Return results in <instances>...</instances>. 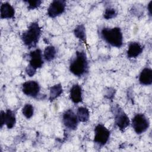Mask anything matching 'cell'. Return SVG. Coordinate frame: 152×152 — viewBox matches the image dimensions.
I'll return each mask as SVG.
<instances>
[{
	"label": "cell",
	"instance_id": "1",
	"mask_svg": "<svg viewBox=\"0 0 152 152\" xmlns=\"http://www.w3.org/2000/svg\"><path fill=\"white\" fill-rule=\"evenodd\" d=\"M69 69L75 76L81 77L88 71V61L86 53L83 50L76 51L74 57L71 59Z\"/></svg>",
	"mask_w": 152,
	"mask_h": 152
},
{
	"label": "cell",
	"instance_id": "6",
	"mask_svg": "<svg viewBox=\"0 0 152 152\" xmlns=\"http://www.w3.org/2000/svg\"><path fill=\"white\" fill-rule=\"evenodd\" d=\"M131 124L132 128L137 134L145 132L150 126L148 118L143 113H137L132 119Z\"/></svg>",
	"mask_w": 152,
	"mask_h": 152
},
{
	"label": "cell",
	"instance_id": "7",
	"mask_svg": "<svg viewBox=\"0 0 152 152\" xmlns=\"http://www.w3.org/2000/svg\"><path fill=\"white\" fill-rule=\"evenodd\" d=\"M110 131L103 124H99L94 128V142L99 147L104 145L109 140Z\"/></svg>",
	"mask_w": 152,
	"mask_h": 152
},
{
	"label": "cell",
	"instance_id": "9",
	"mask_svg": "<svg viewBox=\"0 0 152 152\" xmlns=\"http://www.w3.org/2000/svg\"><path fill=\"white\" fill-rule=\"evenodd\" d=\"M66 8V1L64 0H54L47 10V15L50 18H55L63 14Z\"/></svg>",
	"mask_w": 152,
	"mask_h": 152
},
{
	"label": "cell",
	"instance_id": "13",
	"mask_svg": "<svg viewBox=\"0 0 152 152\" xmlns=\"http://www.w3.org/2000/svg\"><path fill=\"white\" fill-rule=\"evenodd\" d=\"M69 98L74 103H79L83 101L82 88L78 84L72 85L69 90Z\"/></svg>",
	"mask_w": 152,
	"mask_h": 152
},
{
	"label": "cell",
	"instance_id": "15",
	"mask_svg": "<svg viewBox=\"0 0 152 152\" xmlns=\"http://www.w3.org/2000/svg\"><path fill=\"white\" fill-rule=\"evenodd\" d=\"M138 81L140 84L143 86H150L152 84V70L151 68L146 67L141 71Z\"/></svg>",
	"mask_w": 152,
	"mask_h": 152
},
{
	"label": "cell",
	"instance_id": "22",
	"mask_svg": "<svg viewBox=\"0 0 152 152\" xmlns=\"http://www.w3.org/2000/svg\"><path fill=\"white\" fill-rule=\"evenodd\" d=\"M24 2L27 4V9L28 10H33L38 8L42 3V1H24Z\"/></svg>",
	"mask_w": 152,
	"mask_h": 152
},
{
	"label": "cell",
	"instance_id": "11",
	"mask_svg": "<svg viewBox=\"0 0 152 152\" xmlns=\"http://www.w3.org/2000/svg\"><path fill=\"white\" fill-rule=\"evenodd\" d=\"M1 128L4 125L8 129H12L16 124V116L14 111L11 109H7L5 111L1 110L0 113Z\"/></svg>",
	"mask_w": 152,
	"mask_h": 152
},
{
	"label": "cell",
	"instance_id": "17",
	"mask_svg": "<svg viewBox=\"0 0 152 152\" xmlns=\"http://www.w3.org/2000/svg\"><path fill=\"white\" fill-rule=\"evenodd\" d=\"M76 113L79 122H87L89 120L90 112L87 107L83 106L79 107Z\"/></svg>",
	"mask_w": 152,
	"mask_h": 152
},
{
	"label": "cell",
	"instance_id": "23",
	"mask_svg": "<svg viewBox=\"0 0 152 152\" xmlns=\"http://www.w3.org/2000/svg\"><path fill=\"white\" fill-rule=\"evenodd\" d=\"M151 7H152V1H150V2L148 3V4L147 5V10H148L150 16H151V14H152V10H151L152 8Z\"/></svg>",
	"mask_w": 152,
	"mask_h": 152
},
{
	"label": "cell",
	"instance_id": "3",
	"mask_svg": "<svg viewBox=\"0 0 152 152\" xmlns=\"http://www.w3.org/2000/svg\"><path fill=\"white\" fill-rule=\"evenodd\" d=\"M42 29L39 23L36 21L32 22L27 29L22 33L21 40L24 45L28 49L36 46L40 39Z\"/></svg>",
	"mask_w": 152,
	"mask_h": 152
},
{
	"label": "cell",
	"instance_id": "12",
	"mask_svg": "<svg viewBox=\"0 0 152 152\" xmlns=\"http://www.w3.org/2000/svg\"><path fill=\"white\" fill-rule=\"evenodd\" d=\"M143 46L137 42H130L128 46L126 55L128 58H136L141 55L143 51Z\"/></svg>",
	"mask_w": 152,
	"mask_h": 152
},
{
	"label": "cell",
	"instance_id": "10",
	"mask_svg": "<svg viewBox=\"0 0 152 152\" xmlns=\"http://www.w3.org/2000/svg\"><path fill=\"white\" fill-rule=\"evenodd\" d=\"M22 91L27 96L36 98L40 90V86L38 82L34 80H30L24 82L22 84Z\"/></svg>",
	"mask_w": 152,
	"mask_h": 152
},
{
	"label": "cell",
	"instance_id": "16",
	"mask_svg": "<svg viewBox=\"0 0 152 152\" xmlns=\"http://www.w3.org/2000/svg\"><path fill=\"white\" fill-rule=\"evenodd\" d=\"M63 92V88L62 84L61 83H58L52 86L50 88V93H49V99L50 101H53L59 96Z\"/></svg>",
	"mask_w": 152,
	"mask_h": 152
},
{
	"label": "cell",
	"instance_id": "2",
	"mask_svg": "<svg viewBox=\"0 0 152 152\" xmlns=\"http://www.w3.org/2000/svg\"><path fill=\"white\" fill-rule=\"evenodd\" d=\"M100 38L112 47L120 48L123 45V34L119 27H103L100 30Z\"/></svg>",
	"mask_w": 152,
	"mask_h": 152
},
{
	"label": "cell",
	"instance_id": "21",
	"mask_svg": "<svg viewBox=\"0 0 152 152\" xmlns=\"http://www.w3.org/2000/svg\"><path fill=\"white\" fill-rule=\"evenodd\" d=\"M118 15L117 11L112 7H107L104 10L103 12V17L106 20L114 18Z\"/></svg>",
	"mask_w": 152,
	"mask_h": 152
},
{
	"label": "cell",
	"instance_id": "18",
	"mask_svg": "<svg viewBox=\"0 0 152 152\" xmlns=\"http://www.w3.org/2000/svg\"><path fill=\"white\" fill-rule=\"evenodd\" d=\"M56 55V50L55 48L52 45L48 46L45 48L43 51V58L48 62L52 61L55 58Z\"/></svg>",
	"mask_w": 152,
	"mask_h": 152
},
{
	"label": "cell",
	"instance_id": "8",
	"mask_svg": "<svg viewBox=\"0 0 152 152\" xmlns=\"http://www.w3.org/2000/svg\"><path fill=\"white\" fill-rule=\"evenodd\" d=\"M62 122L66 128L70 130L77 129L79 123L77 113L71 109L66 110L62 115Z\"/></svg>",
	"mask_w": 152,
	"mask_h": 152
},
{
	"label": "cell",
	"instance_id": "20",
	"mask_svg": "<svg viewBox=\"0 0 152 152\" xmlns=\"http://www.w3.org/2000/svg\"><path fill=\"white\" fill-rule=\"evenodd\" d=\"M23 115L27 119H30L34 114V107L30 103L24 104L21 110Z\"/></svg>",
	"mask_w": 152,
	"mask_h": 152
},
{
	"label": "cell",
	"instance_id": "14",
	"mask_svg": "<svg viewBox=\"0 0 152 152\" xmlns=\"http://www.w3.org/2000/svg\"><path fill=\"white\" fill-rule=\"evenodd\" d=\"M0 12L1 18L2 19H11L14 18L15 10L14 7L7 2L1 4Z\"/></svg>",
	"mask_w": 152,
	"mask_h": 152
},
{
	"label": "cell",
	"instance_id": "5",
	"mask_svg": "<svg viewBox=\"0 0 152 152\" xmlns=\"http://www.w3.org/2000/svg\"><path fill=\"white\" fill-rule=\"evenodd\" d=\"M112 110L114 115L115 125L121 131H124L130 125V120L128 116L118 105L113 106L112 108Z\"/></svg>",
	"mask_w": 152,
	"mask_h": 152
},
{
	"label": "cell",
	"instance_id": "4",
	"mask_svg": "<svg viewBox=\"0 0 152 152\" xmlns=\"http://www.w3.org/2000/svg\"><path fill=\"white\" fill-rule=\"evenodd\" d=\"M29 62L26 68V72L29 77H33L37 69L42 67L43 65V54L40 49H34L30 52Z\"/></svg>",
	"mask_w": 152,
	"mask_h": 152
},
{
	"label": "cell",
	"instance_id": "19",
	"mask_svg": "<svg viewBox=\"0 0 152 152\" xmlns=\"http://www.w3.org/2000/svg\"><path fill=\"white\" fill-rule=\"evenodd\" d=\"M74 34L77 39L86 42V28L83 24L78 25L74 30Z\"/></svg>",
	"mask_w": 152,
	"mask_h": 152
}]
</instances>
